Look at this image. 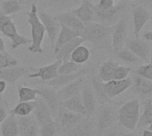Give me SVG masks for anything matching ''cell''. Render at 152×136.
Wrapping results in <instances>:
<instances>
[{
	"mask_svg": "<svg viewBox=\"0 0 152 136\" xmlns=\"http://www.w3.org/2000/svg\"><path fill=\"white\" fill-rule=\"evenodd\" d=\"M6 86H7V83L4 80H0V94H2L5 91Z\"/></svg>",
	"mask_w": 152,
	"mask_h": 136,
	"instance_id": "7dc6e473",
	"label": "cell"
},
{
	"mask_svg": "<svg viewBox=\"0 0 152 136\" xmlns=\"http://www.w3.org/2000/svg\"><path fill=\"white\" fill-rule=\"evenodd\" d=\"M117 57L121 60L122 61L126 62V63H130V64H137L138 62L141 61V60L134 53H132L129 49H127L126 47H123L121 48L119 51H118L116 53Z\"/></svg>",
	"mask_w": 152,
	"mask_h": 136,
	"instance_id": "d590c367",
	"label": "cell"
},
{
	"mask_svg": "<svg viewBox=\"0 0 152 136\" xmlns=\"http://www.w3.org/2000/svg\"><path fill=\"white\" fill-rule=\"evenodd\" d=\"M71 12L85 24L87 25L94 21L95 4L90 0H82L77 7L71 10Z\"/></svg>",
	"mask_w": 152,
	"mask_h": 136,
	"instance_id": "30bf717a",
	"label": "cell"
},
{
	"mask_svg": "<svg viewBox=\"0 0 152 136\" xmlns=\"http://www.w3.org/2000/svg\"><path fill=\"white\" fill-rule=\"evenodd\" d=\"M77 37H80V35L78 33H77L76 31L67 28L66 26L61 25V29H60V32L57 36V38L55 40L54 46H53L54 53L58 51V49L61 45H63L64 44L68 43L69 41H70L71 39H73Z\"/></svg>",
	"mask_w": 152,
	"mask_h": 136,
	"instance_id": "cb8c5ba5",
	"label": "cell"
},
{
	"mask_svg": "<svg viewBox=\"0 0 152 136\" xmlns=\"http://www.w3.org/2000/svg\"><path fill=\"white\" fill-rule=\"evenodd\" d=\"M7 118V112L5 109L2 106H0V124Z\"/></svg>",
	"mask_w": 152,
	"mask_h": 136,
	"instance_id": "f6af8a7d",
	"label": "cell"
},
{
	"mask_svg": "<svg viewBox=\"0 0 152 136\" xmlns=\"http://www.w3.org/2000/svg\"><path fill=\"white\" fill-rule=\"evenodd\" d=\"M82 0H41V5L53 12H64L81 3Z\"/></svg>",
	"mask_w": 152,
	"mask_h": 136,
	"instance_id": "e0dca14e",
	"label": "cell"
},
{
	"mask_svg": "<svg viewBox=\"0 0 152 136\" xmlns=\"http://www.w3.org/2000/svg\"><path fill=\"white\" fill-rule=\"evenodd\" d=\"M18 122V136H37L38 127L36 121L28 116L20 117Z\"/></svg>",
	"mask_w": 152,
	"mask_h": 136,
	"instance_id": "7402d4cb",
	"label": "cell"
},
{
	"mask_svg": "<svg viewBox=\"0 0 152 136\" xmlns=\"http://www.w3.org/2000/svg\"><path fill=\"white\" fill-rule=\"evenodd\" d=\"M37 15H38V18L41 20L42 24L45 27V32L47 33L51 47H52V49H53L55 40L57 38V36L61 29V24L55 19L54 16H53L46 11H43V10L38 11L37 10Z\"/></svg>",
	"mask_w": 152,
	"mask_h": 136,
	"instance_id": "52a82bcc",
	"label": "cell"
},
{
	"mask_svg": "<svg viewBox=\"0 0 152 136\" xmlns=\"http://www.w3.org/2000/svg\"><path fill=\"white\" fill-rule=\"evenodd\" d=\"M127 10L128 7L126 2H120L117 5L114 4L112 7L105 10H100L95 6L94 21L109 26H113L118 20L123 17Z\"/></svg>",
	"mask_w": 152,
	"mask_h": 136,
	"instance_id": "5b68a950",
	"label": "cell"
},
{
	"mask_svg": "<svg viewBox=\"0 0 152 136\" xmlns=\"http://www.w3.org/2000/svg\"><path fill=\"white\" fill-rule=\"evenodd\" d=\"M61 107L66 109L69 111L86 116V110L83 105L80 94L75 95L71 98L61 102Z\"/></svg>",
	"mask_w": 152,
	"mask_h": 136,
	"instance_id": "d4e9b609",
	"label": "cell"
},
{
	"mask_svg": "<svg viewBox=\"0 0 152 136\" xmlns=\"http://www.w3.org/2000/svg\"><path fill=\"white\" fill-rule=\"evenodd\" d=\"M130 71H131V69L129 67L118 64V67L114 70V73L112 75V79H114V80H121V79L127 78Z\"/></svg>",
	"mask_w": 152,
	"mask_h": 136,
	"instance_id": "ab89813d",
	"label": "cell"
},
{
	"mask_svg": "<svg viewBox=\"0 0 152 136\" xmlns=\"http://www.w3.org/2000/svg\"><path fill=\"white\" fill-rule=\"evenodd\" d=\"M132 83H134V89L138 94L148 97L151 96L152 80L135 75L134 77V80H132Z\"/></svg>",
	"mask_w": 152,
	"mask_h": 136,
	"instance_id": "603a6c76",
	"label": "cell"
},
{
	"mask_svg": "<svg viewBox=\"0 0 152 136\" xmlns=\"http://www.w3.org/2000/svg\"><path fill=\"white\" fill-rule=\"evenodd\" d=\"M152 124V101L151 98L147 99L144 102V110L140 116L137 125L141 127H146Z\"/></svg>",
	"mask_w": 152,
	"mask_h": 136,
	"instance_id": "d6a6232c",
	"label": "cell"
},
{
	"mask_svg": "<svg viewBox=\"0 0 152 136\" xmlns=\"http://www.w3.org/2000/svg\"><path fill=\"white\" fill-rule=\"evenodd\" d=\"M28 74V69L18 65L0 69V80H4L7 84H13L21 77Z\"/></svg>",
	"mask_w": 152,
	"mask_h": 136,
	"instance_id": "ffe728a7",
	"label": "cell"
},
{
	"mask_svg": "<svg viewBox=\"0 0 152 136\" xmlns=\"http://www.w3.org/2000/svg\"><path fill=\"white\" fill-rule=\"evenodd\" d=\"M112 1H113V2H114V3H115V2H118V1H119V0H112Z\"/></svg>",
	"mask_w": 152,
	"mask_h": 136,
	"instance_id": "11a10c76",
	"label": "cell"
},
{
	"mask_svg": "<svg viewBox=\"0 0 152 136\" xmlns=\"http://www.w3.org/2000/svg\"><path fill=\"white\" fill-rule=\"evenodd\" d=\"M88 71H89L88 69H79L78 71L71 73V74H67V75H60V74H58L54 78L46 81V83L50 86L53 87L55 90L60 89L62 86H66L67 84L74 81L77 78L85 76Z\"/></svg>",
	"mask_w": 152,
	"mask_h": 136,
	"instance_id": "ac0fdd59",
	"label": "cell"
},
{
	"mask_svg": "<svg viewBox=\"0 0 152 136\" xmlns=\"http://www.w3.org/2000/svg\"><path fill=\"white\" fill-rule=\"evenodd\" d=\"M132 16L134 22V37H139L142 29L151 19V12L142 4H134L132 6Z\"/></svg>",
	"mask_w": 152,
	"mask_h": 136,
	"instance_id": "ba28073f",
	"label": "cell"
},
{
	"mask_svg": "<svg viewBox=\"0 0 152 136\" xmlns=\"http://www.w3.org/2000/svg\"><path fill=\"white\" fill-rule=\"evenodd\" d=\"M1 135L2 136H18V122L13 114H10L1 123Z\"/></svg>",
	"mask_w": 152,
	"mask_h": 136,
	"instance_id": "83f0119b",
	"label": "cell"
},
{
	"mask_svg": "<svg viewBox=\"0 0 152 136\" xmlns=\"http://www.w3.org/2000/svg\"><path fill=\"white\" fill-rule=\"evenodd\" d=\"M55 134H56V126L53 121L41 126L40 136H54Z\"/></svg>",
	"mask_w": 152,
	"mask_h": 136,
	"instance_id": "b9f144b4",
	"label": "cell"
},
{
	"mask_svg": "<svg viewBox=\"0 0 152 136\" xmlns=\"http://www.w3.org/2000/svg\"><path fill=\"white\" fill-rule=\"evenodd\" d=\"M33 112H34L37 122L40 126L53 121V118H52L51 110H49L48 106L46 105V103L42 99L37 98V100L34 102Z\"/></svg>",
	"mask_w": 152,
	"mask_h": 136,
	"instance_id": "2e32d148",
	"label": "cell"
},
{
	"mask_svg": "<svg viewBox=\"0 0 152 136\" xmlns=\"http://www.w3.org/2000/svg\"><path fill=\"white\" fill-rule=\"evenodd\" d=\"M132 84H133L132 79L129 78L121 80L111 79L108 82H104L103 87L106 95L110 99H112L118 96L120 94L124 93L125 91H126L132 86Z\"/></svg>",
	"mask_w": 152,
	"mask_h": 136,
	"instance_id": "7c38bea8",
	"label": "cell"
},
{
	"mask_svg": "<svg viewBox=\"0 0 152 136\" xmlns=\"http://www.w3.org/2000/svg\"><path fill=\"white\" fill-rule=\"evenodd\" d=\"M28 25L30 26V34L31 39L30 44L28 47V50L31 53H41L44 52L42 48V43L45 37V29L44 25L37 15V6L36 4H30V11L28 12Z\"/></svg>",
	"mask_w": 152,
	"mask_h": 136,
	"instance_id": "7a4b0ae2",
	"label": "cell"
},
{
	"mask_svg": "<svg viewBox=\"0 0 152 136\" xmlns=\"http://www.w3.org/2000/svg\"><path fill=\"white\" fill-rule=\"evenodd\" d=\"M71 136H94V126L87 118H82L70 129Z\"/></svg>",
	"mask_w": 152,
	"mask_h": 136,
	"instance_id": "484cf974",
	"label": "cell"
},
{
	"mask_svg": "<svg viewBox=\"0 0 152 136\" xmlns=\"http://www.w3.org/2000/svg\"><path fill=\"white\" fill-rule=\"evenodd\" d=\"M142 136H152L151 130H144Z\"/></svg>",
	"mask_w": 152,
	"mask_h": 136,
	"instance_id": "681fc988",
	"label": "cell"
},
{
	"mask_svg": "<svg viewBox=\"0 0 152 136\" xmlns=\"http://www.w3.org/2000/svg\"><path fill=\"white\" fill-rule=\"evenodd\" d=\"M114 5V2L112 0H99L98 4H95L96 8L100 10H105L110 8Z\"/></svg>",
	"mask_w": 152,
	"mask_h": 136,
	"instance_id": "7bdbcfd3",
	"label": "cell"
},
{
	"mask_svg": "<svg viewBox=\"0 0 152 136\" xmlns=\"http://www.w3.org/2000/svg\"><path fill=\"white\" fill-rule=\"evenodd\" d=\"M142 37H143V40H145V41H147V42L151 43V42L152 41V31L151 30H148V31L144 32V33H143V36H142Z\"/></svg>",
	"mask_w": 152,
	"mask_h": 136,
	"instance_id": "ee69618b",
	"label": "cell"
},
{
	"mask_svg": "<svg viewBox=\"0 0 152 136\" xmlns=\"http://www.w3.org/2000/svg\"><path fill=\"white\" fill-rule=\"evenodd\" d=\"M18 63H19L18 59L11 55L6 51L0 53V69L8 67L16 66L18 65Z\"/></svg>",
	"mask_w": 152,
	"mask_h": 136,
	"instance_id": "f35d334b",
	"label": "cell"
},
{
	"mask_svg": "<svg viewBox=\"0 0 152 136\" xmlns=\"http://www.w3.org/2000/svg\"><path fill=\"white\" fill-rule=\"evenodd\" d=\"M38 95L46 103L51 113L53 115L58 112L61 108V101L57 91L54 88H41L38 89Z\"/></svg>",
	"mask_w": 152,
	"mask_h": 136,
	"instance_id": "9a60e30c",
	"label": "cell"
},
{
	"mask_svg": "<svg viewBox=\"0 0 152 136\" xmlns=\"http://www.w3.org/2000/svg\"><path fill=\"white\" fill-rule=\"evenodd\" d=\"M19 102H33L36 101L38 95V89H34L27 86L18 87Z\"/></svg>",
	"mask_w": 152,
	"mask_h": 136,
	"instance_id": "836d02e7",
	"label": "cell"
},
{
	"mask_svg": "<svg viewBox=\"0 0 152 136\" xmlns=\"http://www.w3.org/2000/svg\"><path fill=\"white\" fill-rule=\"evenodd\" d=\"M115 120L114 110L110 106H105L101 109L98 116V126L101 130L107 129L112 126Z\"/></svg>",
	"mask_w": 152,
	"mask_h": 136,
	"instance_id": "4316f807",
	"label": "cell"
},
{
	"mask_svg": "<svg viewBox=\"0 0 152 136\" xmlns=\"http://www.w3.org/2000/svg\"><path fill=\"white\" fill-rule=\"evenodd\" d=\"M54 17L61 25L66 26L67 28L76 31L81 36V33L84 30L86 25L71 11H64L59 12Z\"/></svg>",
	"mask_w": 152,
	"mask_h": 136,
	"instance_id": "8fae6325",
	"label": "cell"
},
{
	"mask_svg": "<svg viewBox=\"0 0 152 136\" xmlns=\"http://www.w3.org/2000/svg\"><path fill=\"white\" fill-rule=\"evenodd\" d=\"M135 75L142 77L144 78L152 80V64L151 62H148L147 64H142L138 67L135 70Z\"/></svg>",
	"mask_w": 152,
	"mask_h": 136,
	"instance_id": "60d3db41",
	"label": "cell"
},
{
	"mask_svg": "<svg viewBox=\"0 0 152 136\" xmlns=\"http://www.w3.org/2000/svg\"><path fill=\"white\" fill-rule=\"evenodd\" d=\"M92 83H93V88L95 92V94L98 95V97L101 99V101L102 102H105V101H108V100H110L105 94V91H104V87H103V83L100 78L99 77H96V76H93V78H92Z\"/></svg>",
	"mask_w": 152,
	"mask_h": 136,
	"instance_id": "74e56055",
	"label": "cell"
},
{
	"mask_svg": "<svg viewBox=\"0 0 152 136\" xmlns=\"http://www.w3.org/2000/svg\"><path fill=\"white\" fill-rule=\"evenodd\" d=\"M5 51V43L3 37H0V53Z\"/></svg>",
	"mask_w": 152,
	"mask_h": 136,
	"instance_id": "c3c4849f",
	"label": "cell"
},
{
	"mask_svg": "<svg viewBox=\"0 0 152 136\" xmlns=\"http://www.w3.org/2000/svg\"><path fill=\"white\" fill-rule=\"evenodd\" d=\"M142 5H144L146 8H148L150 11L151 10L152 7V0H141Z\"/></svg>",
	"mask_w": 152,
	"mask_h": 136,
	"instance_id": "bcb514c9",
	"label": "cell"
},
{
	"mask_svg": "<svg viewBox=\"0 0 152 136\" xmlns=\"http://www.w3.org/2000/svg\"><path fill=\"white\" fill-rule=\"evenodd\" d=\"M84 43V40L82 39L81 37H77L68 43L64 44L61 45L58 51L54 53L56 60L61 61V62H65L70 60V54L73 52V50L79 45H82Z\"/></svg>",
	"mask_w": 152,
	"mask_h": 136,
	"instance_id": "44dd1931",
	"label": "cell"
},
{
	"mask_svg": "<svg viewBox=\"0 0 152 136\" xmlns=\"http://www.w3.org/2000/svg\"><path fill=\"white\" fill-rule=\"evenodd\" d=\"M34 102H35V101H33V102H19V103L11 110V113L13 114L14 116H18V117L28 116L30 113L33 112Z\"/></svg>",
	"mask_w": 152,
	"mask_h": 136,
	"instance_id": "e575fe53",
	"label": "cell"
},
{
	"mask_svg": "<svg viewBox=\"0 0 152 136\" xmlns=\"http://www.w3.org/2000/svg\"><path fill=\"white\" fill-rule=\"evenodd\" d=\"M82 118L83 115L81 114L74 113L71 111H64L61 114V124L66 130H70Z\"/></svg>",
	"mask_w": 152,
	"mask_h": 136,
	"instance_id": "1f68e13d",
	"label": "cell"
},
{
	"mask_svg": "<svg viewBox=\"0 0 152 136\" xmlns=\"http://www.w3.org/2000/svg\"><path fill=\"white\" fill-rule=\"evenodd\" d=\"M81 100L86 110V116H90L95 110V97L93 87L87 83H84L80 92Z\"/></svg>",
	"mask_w": 152,
	"mask_h": 136,
	"instance_id": "d6986e66",
	"label": "cell"
},
{
	"mask_svg": "<svg viewBox=\"0 0 152 136\" xmlns=\"http://www.w3.org/2000/svg\"><path fill=\"white\" fill-rule=\"evenodd\" d=\"M61 63V61L56 60L54 62L48 64L46 66H43L38 69H32L33 70H36V72L29 73L28 77L30 78H40L44 82L51 80L58 75V68Z\"/></svg>",
	"mask_w": 152,
	"mask_h": 136,
	"instance_id": "4fadbf2b",
	"label": "cell"
},
{
	"mask_svg": "<svg viewBox=\"0 0 152 136\" xmlns=\"http://www.w3.org/2000/svg\"><path fill=\"white\" fill-rule=\"evenodd\" d=\"M118 63L113 60H108L104 61L99 68L98 77L102 82H108L112 79V75Z\"/></svg>",
	"mask_w": 152,
	"mask_h": 136,
	"instance_id": "f1b7e54d",
	"label": "cell"
},
{
	"mask_svg": "<svg viewBox=\"0 0 152 136\" xmlns=\"http://www.w3.org/2000/svg\"><path fill=\"white\" fill-rule=\"evenodd\" d=\"M113 26L93 21L85 26L81 33L84 42L93 45L94 48L111 51V33Z\"/></svg>",
	"mask_w": 152,
	"mask_h": 136,
	"instance_id": "6da1fadb",
	"label": "cell"
},
{
	"mask_svg": "<svg viewBox=\"0 0 152 136\" xmlns=\"http://www.w3.org/2000/svg\"><path fill=\"white\" fill-rule=\"evenodd\" d=\"M126 47L134 53L141 61H150L151 44L140 37L127 38L125 44Z\"/></svg>",
	"mask_w": 152,
	"mask_h": 136,
	"instance_id": "9c48e42d",
	"label": "cell"
},
{
	"mask_svg": "<svg viewBox=\"0 0 152 136\" xmlns=\"http://www.w3.org/2000/svg\"><path fill=\"white\" fill-rule=\"evenodd\" d=\"M90 50L88 49V47H86V45H77L73 52L70 54V61H72L75 63L80 64L82 65L83 63L86 62L89 58H90Z\"/></svg>",
	"mask_w": 152,
	"mask_h": 136,
	"instance_id": "f546056e",
	"label": "cell"
},
{
	"mask_svg": "<svg viewBox=\"0 0 152 136\" xmlns=\"http://www.w3.org/2000/svg\"><path fill=\"white\" fill-rule=\"evenodd\" d=\"M36 0H27L26 1V4H28V5H30L31 4H34V2H35Z\"/></svg>",
	"mask_w": 152,
	"mask_h": 136,
	"instance_id": "f907efd6",
	"label": "cell"
},
{
	"mask_svg": "<svg viewBox=\"0 0 152 136\" xmlns=\"http://www.w3.org/2000/svg\"><path fill=\"white\" fill-rule=\"evenodd\" d=\"M122 136H139V135H134V134H126V135H123Z\"/></svg>",
	"mask_w": 152,
	"mask_h": 136,
	"instance_id": "f5cc1de1",
	"label": "cell"
},
{
	"mask_svg": "<svg viewBox=\"0 0 152 136\" xmlns=\"http://www.w3.org/2000/svg\"><path fill=\"white\" fill-rule=\"evenodd\" d=\"M127 18L122 17L114 25L111 33V51L116 53L121 48L125 47L127 39Z\"/></svg>",
	"mask_w": 152,
	"mask_h": 136,
	"instance_id": "8992f818",
	"label": "cell"
},
{
	"mask_svg": "<svg viewBox=\"0 0 152 136\" xmlns=\"http://www.w3.org/2000/svg\"><path fill=\"white\" fill-rule=\"evenodd\" d=\"M81 69V65L73 62L72 61H68L65 62H61L58 68V74L60 75H67V74H71L74 72L78 71Z\"/></svg>",
	"mask_w": 152,
	"mask_h": 136,
	"instance_id": "8d00e7d4",
	"label": "cell"
},
{
	"mask_svg": "<svg viewBox=\"0 0 152 136\" xmlns=\"http://www.w3.org/2000/svg\"><path fill=\"white\" fill-rule=\"evenodd\" d=\"M140 118V102L138 99L125 103L118 111L119 124L128 130H134Z\"/></svg>",
	"mask_w": 152,
	"mask_h": 136,
	"instance_id": "277c9868",
	"label": "cell"
},
{
	"mask_svg": "<svg viewBox=\"0 0 152 136\" xmlns=\"http://www.w3.org/2000/svg\"><path fill=\"white\" fill-rule=\"evenodd\" d=\"M104 136H118L114 132H110V133H108V134H106Z\"/></svg>",
	"mask_w": 152,
	"mask_h": 136,
	"instance_id": "816d5d0a",
	"label": "cell"
},
{
	"mask_svg": "<svg viewBox=\"0 0 152 136\" xmlns=\"http://www.w3.org/2000/svg\"><path fill=\"white\" fill-rule=\"evenodd\" d=\"M85 83V78L83 77H79L74 81L67 84L66 86H62L61 88L58 89L57 94L60 98V101H65L69 98H71L75 95L80 94L81 89Z\"/></svg>",
	"mask_w": 152,
	"mask_h": 136,
	"instance_id": "5bb4252c",
	"label": "cell"
},
{
	"mask_svg": "<svg viewBox=\"0 0 152 136\" xmlns=\"http://www.w3.org/2000/svg\"><path fill=\"white\" fill-rule=\"evenodd\" d=\"M17 1H19L20 3H21L22 4H26V1L27 0H17Z\"/></svg>",
	"mask_w": 152,
	"mask_h": 136,
	"instance_id": "db71d44e",
	"label": "cell"
},
{
	"mask_svg": "<svg viewBox=\"0 0 152 136\" xmlns=\"http://www.w3.org/2000/svg\"><path fill=\"white\" fill-rule=\"evenodd\" d=\"M23 4L17 0H3L0 4V13L11 16L22 10Z\"/></svg>",
	"mask_w": 152,
	"mask_h": 136,
	"instance_id": "4dcf8cb0",
	"label": "cell"
},
{
	"mask_svg": "<svg viewBox=\"0 0 152 136\" xmlns=\"http://www.w3.org/2000/svg\"><path fill=\"white\" fill-rule=\"evenodd\" d=\"M0 33L11 40L12 49L30 44V39L18 32L16 24L10 16L0 13Z\"/></svg>",
	"mask_w": 152,
	"mask_h": 136,
	"instance_id": "3957f363",
	"label": "cell"
}]
</instances>
